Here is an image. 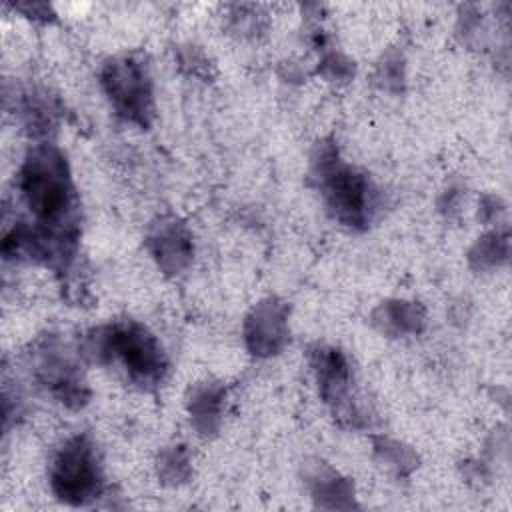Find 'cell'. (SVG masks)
Instances as JSON below:
<instances>
[{
	"label": "cell",
	"mask_w": 512,
	"mask_h": 512,
	"mask_svg": "<svg viewBox=\"0 0 512 512\" xmlns=\"http://www.w3.org/2000/svg\"><path fill=\"white\" fill-rule=\"evenodd\" d=\"M246 340L254 354H276L286 340V310L274 300L262 302L254 308L246 322Z\"/></svg>",
	"instance_id": "cell-7"
},
{
	"label": "cell",
	"mask_w": 512,
	"mask_h": 512,
	"mask_svg": "<svg viewBox=\"0 0 512 512\" xmlns=\"http://www.w3.org/2000/svg\"><path fill=\"white\" fill-rule=\"evenodd\" d=\"M220 400H222V390L216 386H204L192 394L190 412L196 426L202 432L216 428L218 414H220Z\"/></svg>",
	"instance_id": "cell-10"
},
{
	"label": "cell",
	"mask_w": 512,
	"mask_h": 512,
	"mask_svg": "<svg viewBox=\"0 0 512 512\" xmlns=\"http://www.w3.org/2000/svg\"><path fill=\"white\" fill-rule=\"evenodd\" d=\"M18 190L34 224L20 222L4 238V254L68 264L78 238V198L66 156L52 144L34 146L18 172Z\"/></svg>",
	"instance_id": "cell-1"
},
{
	"label": "cell",
	"mask_w": 512,
	"mask_h": 512,
	"mask_svg": "<svg viewBox=\"0 0 512 512\" xmlns=\"http://www.w3.org/2000/svg\"><path fill=\"white\" fill-rule=\"evenodd\" d=\"M62 346L56 340H48L36 356V376L38 380L50 388L54 396H58L64 404L80 406L84 404V382L80 380L78 366L68 358V354H62Z\"/></svg>",
	"instance_id": "cell-6"
},
{
	"label": "cell",
	"mask_w": 512,
	"mask_h": 512,
	"mask_svg": "<svg viewBox=\"0 0 512 512\" xmlns=\"http://www.w3.org/2000/svg\"><path fill=\"white\" fill-rule=\"evenodd\" d=\"M150 248L158 264L166 272H180L192 256V242L188 232L180 222L174 218L166 220L162 218L158 224H154L150 236H148Z\"/></svg>",
	"instance_id": "cell-9"
},
{
	"label": "cell",
	"mask_w": 512,
	"mask_h": 512,
	"mask_svg": "<svg viewBox=\"0 0 512 512\" xmlns=\"http://www.w3.org/2000/svg\"><path fill=\"white\" fill-rule=\"evenodd\" d=\"M86 352L98 364H118L126 378L140 388H156L168 372L160 342L136 322H116L92 330Z\"/></svg>",
	"instance_id": "cell-2"
},
{
	"label": "cell",
	"mask_w": 512,
	"mask_h": 512,
	"mask_svg": "<svg viewBox=\"0 0 512 512\" xmlns=\"http://www.w3.org/2000/svg\"><path fill=\"white\" fill-rule=\"evenodd\" d=\"M100 78L116 114L148 128L154 116V98L146 62L138 56L112 58L104 64Z\"/></svg>",
	"instance_id": "cell-5"
},
{
	"label": "cell",
	"mask_w": 512,
	"mask_h": 512,
	"mask_svg": "<svg viewBox=\"0 0 512 512\" xmlns=\"http://www.w3.org/2000/svg\"><path fill=\"white\" fill-rule=\"evenodd\" d=\"M314 372L320 384V392L326 402L336 406V412L354 414L352 404L348 402V386H350V368L342 352L334 348H318L314 352Z\"/></svg>",
	"instance_id": "cell-8"
},
{
	"label": "cell",
	"mask_w": 512,
	"mask_h": 512,
	"mask_svg": "<svg viewBox=\"0 0 512 512\" xmlns=\"http://www.w3.org/2000/svg\"><path fill=\"white\" fill-rule=\"evenodd\" d=\"M102 466L94 442L86 434L68 438L50 462V486L68 504L84 506L102 492Z\"/></svg>",
	"instance_id": "cell-4"
},
{
	"label": "cell",
	"mask_w": 512,
	"mask_h": 512,
	"mask_svg": "<svg viewBox=\"0 0 512 512\" xmlns=\"http://www.w3.org/2000/svg\"><path fill=\"white\" fill-rule=\"evenodd\" d=\"M314 178L338 222L350 228L368 226L374 210V188L364 174L338 158L334 146L320 144L314 158Z\"/></svg>",
	"instance_id": "cell-3"
}]
</instances>
